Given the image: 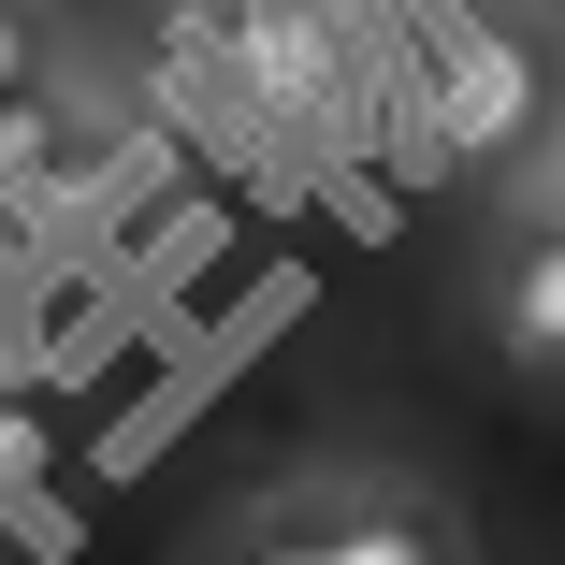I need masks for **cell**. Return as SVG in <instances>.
<instances>
[{
    "label": "cell",
    "instance_id": "ba28073f",
    "mask_svg": "<svg viewBox=\"0 0 565 565\" xmlns=\"http://www.w3.org/2000/svg\"><path fill=\"white\" fill-rule=\"evenodd\" d=\"M233 565H319V551H305V508H276L262 536H233Z\"/></svg>",
    "mask_w": 565,
    "mask_h": 565
},
{
    "label": "cell",
    "instance_id": "277c9868",
    "mask_svg": "<svg viewBox=\"0 0 565 565\" xmlns=\"http://www.w3.org/2000/svg\"><path fill=\"white\" fill-rule=\"evenodd\" d=\"M87 102L44 73V87H15V102H0V203H73L87 189Z\"/></svg>",
    "mask_w": 565,
    "mask_h": 565
},
{
    "label": "cell",
    "instance_id": "9c48e42d",
    "mask_svg": "<svg viewBox=\"0 0 565 565\" xmlns=\"http://www.w3.org/2000/svg\"><path fill=\"white\" fill-rule=\"evenodd\" d=\"M203 15H247V0H203Z\"/></svg>",
    "mask_w": 565,
    "mask_h": 565
},
{
    "label": "cell",
    "instance_id": "7a4b0ae2",
    "mask_svg": "<svg viewBox=\"0 0 565 565\" xmlns=\"http://www.w3.org/2000/svg\"><path fill=\"white\" fill-rule=\"evenodd\" d=\"M305 551L319 565H465V522L420 479H333V493H305Z\"/></svg>",
    "mask_w": 565,
    "mask_h": 565
},
{
    "label": "cell",
    "instance_id": "3957f363",
    "mask_svg": "<svg viewBox=\"0 0 565 565\" xmlns=\"http://www.w3.org/2000/svg\"><path fill=\"white\" fill-rule=\"evenodd\" d=\"M479 333H493V363H508V377H551V363H565V247H551V233L493 247V290H479Z\"/></svg>",
    "mask_w": 565,
    "mask_h": 565
},
{
    "label": "cell",
    "instance_id": "52a82bcc",
    "mask_svg": "<svg viewBox=\"0 0 565 565\" xmlns=\"http://www.w3.org/2000/svg\"><path fill=\"white\" fill-rule=\"evenodd\" d=\"M58 73V30H44V0H0V102L15 87H44Z\"/></svg>",
    "mask_w": 565,
    "mask_h": 565
},
{
    "label": "cell",
    "instance_id": "8992f818",
    "mask_svg": "<svg viewBox=\"0 0 565 565\" xmlns=\"http://www.w3.org/2000/svg\"><path fill=\"white\" fill-rule=\"evenodd\" d=\"M551 189H565L551 131H508V146H493V233H508V247H522V233H551Z\"/></svg>",
    "mask_w": 565,
    "mask_h": 565
},
{
    "label": "cell",
    "instance_id": "6da1fadb",
    "mask_svg": "<svg viewBox=\"0 0 565 565\" xmlns=\"http://www.w3.org/2000/svg\"><path fill=\"white\" fill-rule=\"evenodd\" d=\"M203 30H217V73H233L276 131L349 117V87H363V15L349 0H247V15H203Z\"/></svg>",
    "mask_w": 565,
    "mask_h": 565
},
{
    "label": "cell",
    "instance_id": "5b68a950",
    "mask_svg": "<svg viewBox=\"0 0 565 565\" xmlns=\"http://www.w3.org/2000/svg\"><path fill=\"white\" fill-rule=\"evenodd\" d=\"M508 131H536V58H522V30H465V73H449V117H435V146L493 160Z\"/></svg>",
    "mask_w": 565,
    "mask_h": 565
},
{
    "label": "cell",
    "instance_id": "30bf717a",
    "mask_svg": "<svg viewBox=\"0 0 565 565\" xmlns=\"http://www.w3.org/2000/svg\"><path fill=\"white\" fill-rule=\"evenodd\" d=\"M508 15H522V0H508Z\"/></svg>",
    "mask_w": 565,
    "mask_h": 565
}]
</instances>
